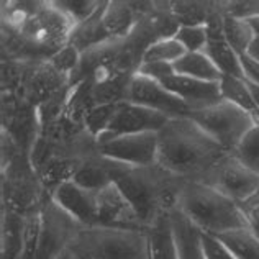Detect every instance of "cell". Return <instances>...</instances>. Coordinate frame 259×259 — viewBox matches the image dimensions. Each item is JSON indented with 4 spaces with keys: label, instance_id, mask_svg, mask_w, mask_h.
<instances>
[{
    "label": "cell",
    "instance_id": "cell-9",
    "mask_svg": "<svg viewBox=\"0 0 259 259\" xmlns=\"http://www.w3.org/2000/svg\"><path fill=\"white\" fill-rule=\"evenodd\" d=\"M100 156L128 166L158 164V133L123 135L97 143Z\"/></svg>",
    "mask_w": 259,
    "mask_h": 259
},
{
    "label": "cell",
    "instance_id": "cell-21",
    "mask_svg": "<svg viewBox=\"0 0 259 259\" xmlns=\"http://www.w3.org/2000/svg\"><path fill=\"white\" fill-rule=\"evenodd\" d=\"M72 181L79 184L80 187L94 190V192H99L100 189H104L108 184H112V179L105 167L104 158H102L99 153H95L92 156H89L87 159H84V162L79 167V171L72 177Z\"/></svg>",
    "mask_w": 259,
    "mask_h": 259
},
{
    "label": "cell",
    "instance_id": "cell-27",
    "mask_svg": "<svg viewBox=\"0 0 259 259\" xmlns=\"http://www.w3.org/2000/svg\"><path fill=\"white\" fill-rule=\"evenodd\" d=\"M231 154L236 159H240L246 167H249L251 171L259 174V126L257 125L249 128V132L243 136Z\"/></svg>",
    "mask_w": 259,
    "mask_h": 259
},
{
    "label": "cell",
    "instance_id": "cell-3",
    "mask_svg": "<svg viewBox=\"0 0 259 259\" xmlns=\"http://www.w3.org/2000/svg\"><path fill=\"white\" fill-rule=\"evenodd\" d=\"M104 158V156H102ZM112 182L117 186L138 213L145 230L161 215L177 207L182 184L181 177L161 166H128L104 158Z\"/></svg>",
    "mask_w": 259,
    "mask_h": 259
},
{
    "label": "cell",
    "instance_id": "cell-5",
    "mask_svg": "<svg viewBox=\"0 0 259 259\" xmlns=\"http://www.w3.org/2000/svg\"><path fill=\"white\" fill-rule=\"evenodd\" d=\"M79 259H149L145 230L80 227L69 246Z\"/></svg>",
    "mask_w": 259,
    "mask_h": 259
},
{
    "label": "cell",
    "instance_id": "cell-1",
    "mask_svg": "<svg viewBox=\"0 0 259 259\" xmlns=\"http://www.w3.org/2000/svg\"><path fill=\"white\" fill-rule=\"evenodd\" d=\"M2 12L4 53L9 61L35 64L50 61L69 45L74 23L53 2H9Z\"/></svg>",
    "mask_w": 259,
    "mask_h": 259
},
{
    "label": "cell",
    "instance_id": "cell-36",
    "mask_svg": "<svg viewBox=\"0 0 259 259\" xmlns=\"http://www.w3.org/2000/svg\"><path fill=\"white\" fill-rule=\"evenodd\" d=\"M248 56H249V58H253L254 61H257V63H259V38H257V36H256V39H254V43L251 45V48H249Z\"/></svg>",
    "mask_w": 259,
    "mask_h": 259
},
{
    "label": "cell",
    "instance_id": "cell-23",
    "mask_svg": "<svg viewBox=\"0 0 259 259\" xmlns=\"http://www.w3.org/2000/svg\"><path fill=\"white\" fill-rule=\"evenodd\" d=\"M223 33L230 46L238 56H246L251 45L254 43L256 33L246 20H236L230 17H223Z\"/></svg>",
    "mask_w": 259,
    "mask_h": 259
},
{
    "label": "cell",
    "instance_id": "cell-17",
    "mask_svg": "<svg viewBox=\"0 0 259 259\" xmlns=\"http://www.w3.org/2000/svg\"><path fill=\"white\" fill-rule=\"evenodd\" d=\"M171 223L179 259H207L202 231L177 208L171 210Z\"/></svg>",
    "mask_w": 259,
    "mask_h": 259
},
{
    "label": "cell",
    "instance_id": "cell-2",
    "mask_svg": "<svg viewBox=\"0 0 259 259\" xmlns=\"http://www.w3.org/2000/svg\"><path fill=\"white\" fill-rule=\"evenodd\" d=\"M228 151L189 117L172 118L158 132V166L184 181H200Z\"/></svg>",
    "mask_w": 259,
    "mask_h": 259
},
{
    "label": "cell",
    "instance_id": "cell-20",
    "mask_svg": "<svg viewBox=\"0 0 259 259\" xmlns=\"http://www.w3.org/2000/svg\"><path fill=\"white\" fill-rule=\"evenodd\" d=\"M176 74L207 82H220L223 74L218 71V67L212 63V59L203 51L199 53H186L172 64Z\"/></svg>",
    "mask_w": 259,
    "mask_h": 259
},
{
    "label": "cell",
    "instance_id": "cell-13",
    "mask_svg": "<svg viewBox=\"0 0 259 259\" xmlns=\"http://www.w3.org/2000/svg\"><path fill=\"white\" fill-rule=\"evenodd\" d=\"M207 45L203 53L212 59V63L218 67V71L225 76L246 77L241 64L240 56L233 51V48L225 38L223 33V15L220 12V2H215V9L207 22Z\"/></svg>",
    "mask_w": 259,
    "mask_h": 259
},
{
    "label": "cell",
    "instance_id": "cell-35",
    "mask_svg": "<svg viewBox=\"0 0 259 259\" xmlns=\"http://www.w3.org/2000/svg\"><path fill=\"white\" fill-rule=\"evenodd\" d=\"M241 64H243V69H244V76L246 79L253 80L254 84L259 85V63L254 61L253 58H249L248 54L246 56H241Z\"/></svg>",
    "mask_w": 259,
    "mask_h": 259
},
{
    "label": "cell",
    "instance_id": "cell-12",
    "mask_svg": "<svg viewBox=\"0 0 259 259\" xmlns=\"http://www.w3.org/2000/svg\"><path fill=\"white\" fill-rule=\"evenodd\" d=\"M94 227L145 230L136 210L113 182L97 192V217Z\"/></svg>",
    "mask_w": 259,
    "mask_h": 259
},
{
    "label": "cell",
    "instance_id": "cell-22",
    "mask_svg": "<svg viewBox=\"0 0 259 259\" xmlns=\"http://www.w3.org/2000/svg\"><path fill=\"white\" fill-rule=\"evenodd\" d=\"M220 92L225 102H230L236 107L243 108L248 113L257 110L253 94L248 84L246 77H235V76H222L220 79Z\"/></svg>",
    "mask_w": 259,
    "mask_h": 259
},
{
    "label": "cell",
    "instance_id": "cell-6",
    "mask_svg": "<svg viewBox=\"0 0 259 259\" xmlns=\"http://www.w3.org/2000/svg\"><path fill=\"white\" fill-rule=\"evenodd\" d=\"M189 118L194 120L228 153H233L243 136L249 132V128L254 126L253 118L246 110L225 100L203 110L190 112Z\"/></svg>",
    "mask_w": 259,
    "mask_h": 259
},
{
    "label": "cell",
    "instance_id": "cell-4",
    "mask_svg": "<svg viewBox=\"0 0 259 259\" xmlns=\"http://www.w3.org/2000/svg\"><path fill=\"white\" fill-rule=\"evenodd\" d=\"M176 208L202 233L220 236L228 231L246 228L240 205L200 181H186L182 184Z\"/></svg>",
    "mask_w": 259,
    "mask_h": 259
},
{
    "label": "cell",
    "instance_id": "cell-34",
    "mask_svg": "<svg viewBox=\"0 0 259 259\" xmlns=\"http://www.w3.org/2000/svg\"><path fill=\"white\" fill-rule=\"evenodd\" d=\"M136 74H141L148 79H153L156 82H164L167 77H171L176 74L172 64H167V63H143L138 67V72Z\"/></svg>",
    "mask_w": 259,
    "mask_h": 259
},
{
    "label": "cell",
    "instance_id": "cell-11",
    "mask_svg": "<svg viewBox=\"0 0 259 259\" xmlns=\"http://www.w3.org/2000/svg\"><path fill=\"white\" fill-rule=\"evenodd\" d=\"M167 121V117L154 110H149L146 107L136 105L126 100L118 102L117 107H115V113L110 123H108L105 132L97 138V143L123 135H136L148 132L158 133Z\"/></svg>",
    "mask_w": 259,
    "mask_h": 259
},
{
    "label": "cell",
    "instance_id": "cell-26",
    "mask_svg": "<svg viewBox=\"0 0 259 259\" xmlns=\"http://www.w3.org/2000/svg\"><path fill=\"white\" fill-rule=\"evenodd\" d=\"M186 54V50L176 41L174 38L159 39L153 45L146 48V51L143 53L141 64L143 63H167L174 64L177 59L182 58Z\"/></svg>",
    "mask_w": 259,
    "mask_h": 259
},
{
    "label": "cell",
    "instance_id": "cell-25",
    "mask_svg": "<svg viewBox=\"0 0 259 259\" xmlns=\"http://www.w3.org/2000/svg\"><path fill=\"white\" fill-rule=\"evenodd\" d=\"M236 259H259V238L248 228L228 231L218 236Z\"/></svg>",
    "mask_w": 259,
    "mask_h": 259
},
{
    "label": "cell",
    "instance_id": "cell-10",
    "mask_svg": "<svg viewBox=\"0 0 259 259\" xmlns=\"http://www.w3.org/2000/svg\"><path fill=\"white\" fill-rule=\"evenodd\" d=\"M126 102L146 107L149 110L164 115L169 120L189 117L190 113L187 105L179 97H176L174 94L162 87V84L141 76V74H135L130 80Z\"/></svg>",
    "mask_w": 259,
    "mask_h": 259
},
{
    "label": "cell",
    "instance_id": "cell-19",
    "mask_svg": "<svg viewBox=\"0 0 259 259\" xmlns=\"http://www.w3.org/2000/svg\"><path fill=\"white\" fill-rule=\"evenodd\" d=\"M148 238L149 259H179L171 223V212L161 215L145 230Z\"/></svg>",
    "mask_w": 259,
    "mask_h": 259
},
{
    "label": "cell",
    "instance_id": "cell-37",
    "mask_svg": "<svg viewBox=\"0 0 259 259\" xmlns=\"http://www.w3.org/2000/svg\"><path fill=\"white\" fill-rule=\"evenodd\" d=\"M249 23H251V26H253V28H254V33H256V36L259 38V18L249 20Z\"/></svg>",
    "mask_w": 259,
    "mask_h": 259
},
{
    "label": "cell",
    "instance_id": "cell-7",
    "mask_svg": "<svg viewBox=\"0 0 259 259\" xmlns=\"http://www.w3.org/2000/svg\"><path fill=\"white\" fill-rule=\"evenodd\" d=\"M80 230V225L67 215L50 195L41 205V230H39L36 259H58L69 251V246Z\"/></svg>",
    "mask_w": 259,
    "mask_h": 259
},
{
    "label": "cell",
    "instance_id": "cell-14",
    "mask_svg": "<svg viewBox=\"0 0 259 259\" xmlns=\"http://www.w3.org/2000/svg\"><path fill=\"white\" fill-rule=\"evenodd\" d=\"M50 197L71 215L80 227H94L97 217V192L80 187L74 181H66L53 190Z\"/></svg>",
    "mask_w": 259,
    "mask_h": 259
},
{
    "label": "cell",
    "instance_id": "cell-16",
    "mask_svg": "<svg viewBox=\"0 0 259 259\" xmlns=\"http://www.w3.org/2000/svg\"><path fill=\"white\" fill-rule=\"evenodd\" d=\"M154 2H123L108 0L104 12V25L112 41H123L133 33L138 20L153 9Z\"/></svg>",
    "mask_w": 259,
    "mask_h": 259
},
{
    "label": "cell",
    "instance_id": "cell-31",
    "mask_svg": "<svg viewBox=\"0 0 259 259\" xmlns=\"http://www.w3.org/2000/svg\"><path fill=\"white\" fill-rule=\"evenodd\" d=\"M79 61H80V53L76 50V48L67 45L66 48H63V50H61L59 53H56L50 59V64L56 71H59L61 74H63V76L71 79V76L77 69Z\"/></svg>",
    "mask_w": 259,
    "mask_h": 259
},
{
    "label": "cell",
    "instance_id": "cell-24",
    "mask_svg": "<svg viewBox=\"0 0 259 259\" xmlns=\"http://www.w3.org/2000/svg\"><path fill=\"white\" fill-rule=\"evenodd\" d=\"M215 9V2H190V0H179L169 2V10L179 22V25H207L208 17Z\"/></svg>",
    "mask_w": 259,
    "mask_h": 259
},
{
    "label": "cell",
    "instance_id": "cell-28",
    "mask_svg": "<svg viewBox=\"0 0 259 259\" xmlns=\"http://www.w3.org/2000/svg\"><path fill=\"white\" fill-rule=\"evenodd\" d=\"M53 5L61 10L71 20L74 25L84 22L89 17H92L100 7V0H51Z\"/></svg>",
    "mask_w": 259,
    "mask_h": 259
},
{
    "label": "cell",
    "instance_id": "cell-15",
    "mask_svg": "<svg viewBox=\"0 0 259 259\" xmlns=\"http://www.w3.org/2000/svg\"><path fill=\"white\" fill-rule=\"evenodd\" d=\"M161 84L176 97H179L190 112L203 110V108L217 105L223 100L220 82H207V80L174 74Z\"/></svg>",
    "mask_w": 259,
    "mask_h": 259
},
{
    "label": "cell",
    "instance_id": "cell-30",
    "mask_svg": "<svg viewBox=\"0 0 259 259\" xmlns=\"http://www.w3.org/2000/svg\"><path fill=\"white\" fill-rule=\"evenodd\" d=\"M220 12L223 17L249 22L259 18V0H220Z\"/></svg>",
    "mask_w": 259,
    "mask_h": 259
},
{
    "label": "cell",
    "instance_id": "cell-8",
    "mask_svg": "<svg viewBox=\"0 0 259 259\" xmlns=\"http://www.w3.org/2000/svg\"><path fill=\"white\" fill-rule=\"evenodd\" d=\"M200 182L207 184L236 203H241L259 189V174L251 171L240 159L228 153L203 174Z\"/></svg>",
    "mask_w": 259,
    "mask_h": 259
},
{
    "label": "cell",
    "instance_id": "cell-39",
    "mask_svg": "<svg viewBox=\"0 0 259 259\" xmlns=\"http://www.w3.org/2000/svg\"><path fill=\"white\" fill-rule=\"evenodd\" d=\"M72 259H79V257H74V256H72Z\"/></svg>",
    "mask_w": 259,
    "mask_h": 259
},
{
    "label": "cell",
    "instance_id": "cell-18",
    "mask_svg": "<svg viewBox=\"0 0 259 259\" xmlns=\"http://www.w3.org/2000/svg\"><path fill=\"white\" fill-rule=\"evenodd\" d=\"M108 0H102L100 7L92 17H89L84 22L74 25L69 36V45L82 54L92 48H97L107 41H112L104 25V12Z\"/></svg>",
    "mask_w": 259,
    "mask_h": 259
},
{
    "label": "cell",
    "instance_id": "cell-29",
    "mask_svg": "<svg viewBox=\"0 0 259 259\" xmlns=\"http://www.w3.org/2000/svg\"><path fill=\"white\" fill-rule=\"evenodd\" d=\"M207 25H182L174 36V39L186 50V53L203 51L207 45Z\"/></svg>",
    "mask_w": 259,
    "mask_h": 259
},
{
    "label": "cell",
    "instance_id": "cell-32",
    "mask_svg": "<svg viewBox=\"0 0 259 259\" xmlns=\"http://www.w3.org/2000/svg\"><path fill=\"white\" fill-rule=\"evenodd\" d=\"M238 205H240L244 222H246V228L259 238V189L257 192H254L244 202L238 203Z\"/></svg>",
    "mask_w": 259,
    "mask_h": 259
},
{
    "label": "cell",
    "instance_id": "cell-38",
    "mask_svg": "<svg viewBox=\"0 0 259 259\" xmlns=\"http://www.w3.org/2000/svg\"><path fill=\"white\" fill-rule=\"evenodd\" d=\"M58 259H72V254L69 253V251H66V253H63Z\"/></svg>",
    "mask_w": 259,
    "mask_h": 259
},
{
    "label": "cell",
    "instance_id": "cell-33",
    "mask_svg": "<svg viewBox=\"0 0 259 259\" xmlns=\"http://www.w3.org/2000/svg\"><path fill=\"white\" fill-rule=\"evenodd\" d=\"M202 244L203 249H205L207 259H236L227 244L215 235L202 233Z\"/></svg>",
    "mask_w": 259,
    "mask_h": 259
}]
</instances>
